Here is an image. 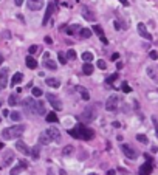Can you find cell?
<instances>
[{
	"instance_id": "obj_1",
	"label": "cell",
	"mask_w": 158,
	"mask_h": 175,
	"mask_svg": "<svg viewBox=\"0 0 158 175\" xmlns=\"http://www.w3.org/2000/svg\"><path fill=\"white\" fill-rule=\"evenodd\" d=\"M68 133L73 137V138H79V139H92L95 137V132L92 129H88V127L79 124L76 129H71L68 130Z\"/></svg>"
},
{
	"instance_id": "obj_2",
	"label": "cell",
	"mask_w": 158,
	"mask_h": 175,
	"mask_svg": "<svg viewBox=\"0 0 158 175\" xmlns=\"http://www.w3.org/2000/svg\"><path fill=\"white\" fill-rule=\"evenodd\" d=\"M25 132V126H12L8 127L2 132V137L5 139H12V138H20V135Z\"/></svg>"
},
{
	"instance_id": "obj_3",
	"label": "cell",
	"mask_w": 158,
	"mask_h": 175,
	"mask_svg": "<svg viewBox=\"0 0 158 175\" xmlns=\"http://www.w3.org/2000/svg\"><path fill=\"white\" fill-rule=\"evenodd\" d=\"M118 104H119V98L116 95H112L110 98H108L106 101V109L108 112H116V109H118Z\"/></svg>"
},
{
	"instance_id": "obj_4",
	"label": "cell",
	"mask_w": 158,
	"mask_h": 175,
	"mask_svg": "<svg viewBox=\"0 0 158 175\" xmlns=\"http://www.w3.org/2000/svg\"><path fill=\"white\" fill-rule=\"evenodd\" d=\"M95 118H96V107L95 105L87 107V109L84 110V113H82V119L87 121V123H92Z\"/></svg>"
},
{
	"instance_id": "obj_5",
	"label": "cell",
	"mask_w": 158,
	"mask_h": 175,
	"mask_svg": "<svg viewBox=\"0 0 158 175\" xmlns=\"http://www.w3.org/2000/svg\"><path fill=\"white\" fill-rule=\"evenodd\" d=\"M45 135L51 139V143H53V141H54V143H60V133H59V130L56 129V127H50V129H47Z\"/></svg>"
},
{
	"instance_id": "obj_6",
	"label": "cell",
	"mask_w": 158,
	"mask_h": 175,
	"mask_svg": "<svg viewBox=\"0 0 158 175\" xmlns=\"http://www.w3.org/2000/svg\"><path fill=\"white\" fill-rule=\"evenodd\" d=\"M121 150H122V153H124L129 160H135L136 157H138V152H136L132 146H129V144H122Z\"/></svg>"
},
{
	"instance_id": "obj_7",
	"label": "cell",
	"mask_w": 158,
	"mask_h": 175,
	"mask_svg": "<svg viewBox=\"0 0 158 175\" xmlns=\"http://www.w3.org/2000/svg\"><path fill=\"white\" fill-rule=\"evenodd\" d=\"M36 102H37V101H34V98H25L23 102H22V105H23V109H25L26 112L36 113Z\"/></svg>"
},
{
	"instance_id": "obj_8",
	"label": "cell",
	"mask_w": 158,
	"mask_h": 175,
	"mask_svg": "<svg viewBox=\"0 0 158 175\" xmlns=\"http://www.w3.org/2000/svg\"><path fill=\"white\" fill-rule=\"evenodd\" d=\"M47 101H50V104L53 105V109L54 110H60L62 109V102L59 101V98L56 95H53V93H47Z\"/></svg>"
},
{
	"instance_id": "obj_9",
	"label": "cell",
	"mask_w": 158,
	"mask_h": 175,
	"mask_svg": "<svg viewBox=\"0 0 158 175\" xmlns=\"http://www.w3.org/2000/svg\"><path fill=\"white\" fill-rule=\"evenodd\" d=\"M44 3H45L44 0H26V5L31 11H39L44 6Z\"/></svg>"
},
{
	"instance_id": "obj_10",
	"label": "cell",
	"mask_w": 158,
	"mask_h": 175,
	"mask_svg": "<svg viewBox=\"0 0 158 175\" xmlns=\"http://www.w3.org/2000/svg\"><path fill=\"white\" fill-rule=\"evenodd\" d=\"M16 149L19 150V152H22V153H25V155H31V149L28 147V144L26 143H23V141H17L16 143Z\"/></svg>"
},
{
	"instance_id": "obj_11",
	"label": "cell",
	"mask_w": 158,
	"mask_h": 175,
	"mask_svg": "<svg viewBox=\"0 0 158 175\" xmlns=\"http://www.w3.org/2000/svg\"><path fill=\"white\" fill-rule=\"evenodd\" d=\"M82 17H84L85 20H88V22H95L96 20V16H95V12L90 9V8H82Z\"/></svg>"
},
{
	"instance_id": "obj_12",
	"label": "cell",
	"mask_w": 158,
	"mask_h": 175,
	"mask_svg": "<svg viewBox=\"0 0 158 175\" xmlns=\"http://www.w3.org/2000/svg\"><path fill=\"white\" fill-rule=\"evenodd\" d=\"M136 28H138L140 36H143L144 39H147V40H152V36H150V33L146 30V25H144V23H138V25H136Z\"/></svg>"
},
{
	"instance_id": "obj_13",
	"label": "cell",
	"mask_w": 158,
	"mask_h": 175,
	"mask_svg": "<svg viewBox=\"0 0 158 175\" xmlns=\"http://www.w3.org/2000/svg\"><path fill=\"white\" fill-rule=\"evenodd\" d=\"M12 160H14V153H12V150H6L5 152V155H3V164L0 166V167H6V166H9L12 163Z\"/></svg>"
},
{
	"instance_id": "obj_14",
	"label": "cell",
	"mask_w": 158,
	"mask_h": 175,
	"mask_svg": "<svg viewBox=\"0 0 158 175\" xmlns=\"http://www.w3.org/2000/svg\"><path fill=\"white\" fill-rule=\"evenodd\" d=\"M26 167H28V164H26L25 161H19V164L14 166V167L11 169V175H19L20 172H23Z\"/></svg>"
},
{
	"instance_id": "obj_15",
	"label": "cell",
	"mask_w": 158,
	"mask_h": 175,
	"mask_svg": "<svg viewBox=\"0 0 158 175\" xmlns=\"http://www.w3.org/2000/svg\"><path fill=\"white\" fill-rule=\"evenodd\" d=\"M154 166H152V161H147V163H144L141 167H140V175H150V172H152Z\"/></svg>"
},
{
	"instance_id": "obj_16",
	"label": "cell",
	"mask_w": 158,
	"mask_h": 175,
	"mask_svg": "<svg viewBox=\"0 0 158 175\" xmlns=\"http://www.w3.org/2000/svg\"><path fill=\"white\" fill-rule=\"evenodd\" d=\"M6 84H8V70L3 68L0 70V90H3Z\"/></svg>"
},
{
	"instance_id": "obj_17",
	"label": "cell",
	"mask_w": 158,
	"mask_h": 175,
	"mask_svg": "<svg viewBox=\"0 0 158 175\" xmlns=\"http://www.w3.org/2000/svg\"><path fill=\"white\" fill-rule=\"evenodd\" d=\"M44 65H45V68H48V70H56L58 68L56 62H54L53 59H48V53L44 54Z\"/></svg>"
},
{
	"instance_id": "obj_18",
	"label": "cell",
	"mask_w": 158,
	"mask_h": 175,
	"mask_svg": "<svg viewBox=\"0 0 158 175\" xmlns=\"http://www.w3.org/2000/svg\"><path fill=\"white\" fill-rule=\"evenodd\" d=\"M53 12H54V3H50L48 8H47V11H45V16H44V22H42L44 26L48 23V20H50V17L53 16Z\"/></svg>"
},
{
	"instance_id": "obj_19",
	"label": "cell",
	"mask_w": 158,
	"mask_h": 175,
	"mask_svg": "<svg viewBox=\"0 0 158 175\" xmlns=\"http://www.w3.org/2000/svg\"><path fill=\"white\" fill-rule=\"evenodd\" d=\"M93 31L96 33V34H98L99 36V39L102 40V44H108V40H107V37L104 36V31H102V28H101V26L99 25H95L93 26Z\"/></svg>"
},
{
	"instance_id": "obj_20",
	"label": "cell",
	"mask_w": 158,
	"mask_h": 175,
	"mask_svg": "<svg viewBox=\"0 0 158 175\" xmlns=\"http://www.w3.org/2000/svg\"><path fill=\"white\" fill-rule=\"evenodd\" d=\"M36 113H37V115H40V116H44L45 113H47L44 101H37V102H36Z\"/></svg>"
},
{
	"instance_id": "obj_21",
	"label": "cell",
	"mask_w": 158,
	"mask_h": 175,
	"mask_svg": "<svg viewBox=\"0 0 158 175\" xmlns=\"http://www.w3.org/2000/svg\"><path fill=\"white\" fill-rule=\"evenodd\" d=\"M45 84H47L48 87L58 89V87L60 85V81H59V79H56V78H47V79H45Z\"/></svg>"
},
{
	"instance_id": "obj_22",
	"label": "cell",
	"mask_w": 158,
	"mask_h": 175,
	"mask_svg": "<svg viewBox=\"0 0 158 175\" xmlns=\"http://www.w3.org/2000/svg\"><path fill=\"white\" fill-rule=\"evenodd\" d=\"M76 90L81 93V96H82V99H84V101H88V99H90V93H88L85 89H84V87H76Z\"/></svg>"
},
{
	"instance_id": "obj_23",
	"label": "cell",
	"mask_w": 158,
	"mask_h": 175,
	"mask_svg": "<svg viewBox=\"0 0 158 175\" xmlns=\"http://www.w3.org/2000/svg\"><path fill=\"white\" fill-rule=\"evenodd\" d=\"M92 30H88V28H81L79 30V36L82 37V39H88V37H90L92 36Z\"/></svg>"
},
{
	"instance_id": "obj_24",
	"label": "cell",
	"mask_w": 158,
	"mask_h": 175,
	"mask_svg": "<svg viewBox=\"0 0 158 175\" xmlns=\"http://www.w3.org/2000/svg\"><path fill=\"white\" fill-rule=\"evenodd\" d=\"M22 79H23V75H22V73H16V75L12 76V79H11V87L16 85V84H19V82H22Z\"/></svg>"
},
{
	"instance_id": "obj_25",
	"label": "cell",
	"mask_w": 158,
	"mask_h": 175,
	"mask_svg": "<svg viewBox=\"0 0 158 175\" xmlns=\"http://www.w3.org/2000/svg\"><path fill=\"white\" fill-rule=\"evenodd\" d=\"M82 60H84L85 64H90L93 60V54L90 51H84V53H82Z\"/></svg>"
},
{
	"instance_id": "obj_26",
	"label": "cell",
	"mask_w": 158,
	"mask_h": 175,
	"mask_svg": "<svg viewBox=\"0 0 158 175\" xmlns=\"http://www.w3.org/2000/svg\"><path fill=\"white\" fill-rule=\"evenodd\" d=\"M26 65H28V68H31V70L37 68V62L33 59V56H28V57H26Z\"/></svg>"
},
{
	"instance_id": "obj_27",
	"label": "cell",
	"mask_w": 158,
	"mask_h": 175,
	"mask_svg": "<svg viewBox=\"0 0 158 175\" xmlns=\"http://www.w3.org/2000/svg\"><path fill=\"white\" fill-rule=\"evenodd\" d=\"M79 25H71V26H68V28L65 30L67 31V34H74V33H79Z\"/></svg>"
},
{
	"instance_id": "obj_28",
	"label": "cell",
	"mask_w": 158,
	"mask_h": 175,
	"mask_svg": "<svg viewBox=\"0 0 158 175\" xmlns=\"http://www.w3.org/2000/svg\"><path fill=\"white\" fill-rule=\"evenodd\" d=\"M39 143H40V144H50L51 139L48 138V137L45 135V132H44V133H40V137H39Z\"/></svg>"
},
{
	"instance_id": "obj_29",
	"label": "cell",
	"mask_w": 158,
	"mask_h": 175,
	"mask_svg": "<svg viewBox=\"0 0 158 175\" xmlns=\"http://www.w3.org/2000/svg\"><path fill=\"white\" fill-rule=\"evenodd\" d=\"M9 118L12 121H16V123H19V121H22V113H20V112H12L9 115Z\"/></svg>"
},
{
	"instance_id": "obj_30",
	"label": "cell",
	"mask_w": 158,
	"mask_h": 175,
	"mask_svg": "<svg viewBox=\"0 0 158 175\" xmlns=\"http://www.w3.org/2000/svg\"><path fill=\"white\" fill-rule=\"evenodd\" d=\"M39 155H40V147H39V146H34L33 149H31V157H33L34 160H37Z\"/></svg>"
},
{
	"instance_id": "obj_31",
	"label": "cell",
	"mask_w": 158,
	"mask_h": 175,
	"mask_svg": "<svg viewBox=\"0 0 158 175\" xmlns=\"http://www.w3.org/2000/svg\"><path fill=\"white\" fill-rule=\"evenodd\" d=\"M82 71H84L85 75H92V73H93V65H92V64H84V67H82Z\"/></svg>"
},
{
	"instance_id": "obj_32",
	"label": "cell",
	"mask_w": 158,
	"mask_h": 175,
	"mask_svg": "<svg viewBox=\"0 0 158 175\" xmlns=\"http://www.w3.org/2000/svg\"><path fill=\"white\" fill-rule=\"evenodd\" d=\"M73 146H65L64 147V149H62V155L64 157H68V155H71V153H73Z\"/></svg>"
},
{
	"instance_id": "obj_33",
	"label": "cell",
	"mask_w": 158,
	"mask_h": 175,
	"mask_svg": "<svg viewBox=\"0 0 158 175\" xmlns=\"http://www.w3.org/2000/svg\"><path fill=\"white\" fill-rule=\"evenodd\" d=\"M48 123H58V116H56V113H48V115L45 116Z\"/></svg>"
},
{
	"instance_id": "obj_34",
	"label": "cell",
	"mask_w": 158,
	"mask_h": 175,
	"mask_svg": "<svg viewBox=\"0 0 158 175\" xmlns=\"http://www.w3.org/2000/svg\"><path fill=\"white\" fill-rule=\"evenodd\" d=\"M28 51H30V54H37V53H40V46L39 45H31L28 48Z\"/></svg>"
},
{
	"instance_id": "obj_35",
	"label": "cell",
	"mask_w": 158,
	"mask_h": 175,
	"mask_svg": "<svg viewBox=\"0 0 158 175\" xmlns=\"http://www.w3.org/2000/svg\"><path fill=\"white\" fill-rule=\"evenodd\" d=\"M8 104H9V105H17V104H19L17 95H11V96L8 98Z\"/></svg>"
},
{
	"instance_id": "obj_36",
	"label": "cell",
	"mask_w": 158,
	"mask_h": 175,
	"mask_svg": "<svg viewBox=\"0 0 158 175\" xmlns=\"http://www.w3.org/2000/svg\"><path fill=\"white\" fill-rule=\"evenodd\" d=\"M42 95H44V91L40 90L39 87H34V89H33V96L34 98H39V96H42Z\"/></svg>"
},
{
	"instance_id": "obj_37",
	"label": "cell",
	"mask_w": 158,
	"mask_h": 175,
	"mask_svg": "<svg viewBox=\"0 0 158 175\" xmlns=\"http://www.w3.org/2000/svg\"><path fill=\"white\" fill-rule=\"evenodd\" d=\"M136 139H138L140 143H143V144H147V143H149L147 137H146V135H141V133H140V135H136Z\"/></svg>"
},
{
	"instance_id": "obj_38",
	"label": "cell",
	"mask_w": 158,
	"mask_h": 175,
	"mask_svg": "<svg viewBox=\"0 0 158 175\" xmlns=\"http://www.w3.org/2000/svg\"><path fill=\"white\" fill-rule=\"evenodd\" d=\"M116 79H118V73H113L112 76H108V78H107L106 82H107V84H112V82H115Z\"/></svg>"
},
{
	"instance_id": "obj_39",
	"label": "cell",
	"mask_w": 158,
	"mask_h": 175,
	"mask_svg": "<svg viewBox=\"0 0 158 175\" xmlns=\"http://www.w3.org/2000/svg\"><path fill=\"white\" fill-rule=\"evenodd\" d=\"M65 57H67V59H76V51H74V50H68Z\"/></svg>"
},
{
	"instance_id": "obj_40",
	"label": "cell",
	"mask_w": 158,
	"mask_h": 175,
	"mask_svg": "<svg viewBox=\"0 0 158 175\" xmlns=\"http://www.w3.org/2000/svg\"><path fill=\"white\" fill-rule=\"evenodd\" d=\"M121 89H122V91H126V93H130V91H132V89L129 87V84H127V82H122Z\"/></svg>"
},
{
	"instance_id": "obj_41",
	"label": "cell",
	"mask_w": 158,
	"mask_h": 175,
	"mask_svg": "<svg viewBox=\"0 0 158 175\" xmlns=\"http://www.w3.org/2000/svg\"><path fill=\"white\" fill-rule=\"evenodd\" d=\"M98 67H99L101 70H106V68H107V64H106V60L99 59V60H98Z\"/></svg>"
},
{
	"instance_id": "obj_42",
	"label": "cell",
	"mask_w": 158,
	"mask_h": 175,
	"mask_svg": "<svg viewBox=\"0 0 158 175\" xmlns=\"http://www.w3.org/2000/svg\"><path fill=\"white\" fill-rule=\"evenodd\" d=\"M58 57H59V62H60V64H65V62H67V57H65V54H62V53H59Z\"/></svg>"
},
{
	"instance_id": "obj_43",
	"label": "cell",
	"mask_w": 158,
	"mask_h": 175,
	"mask_svg": "<svg viewBox=\"0 0 158 175\" xmlns=\"http://www.w3.org/2000/svg\"><path fill=\"white\" fill-rule=\"evenodd\" d=\"M149 56H150V59L157 60V59H158V53H157V51H150V54H149Z\"/></svg>"
},
{
	"instance_id": "obj_44",
	"label": "cell",
	"mask_w": 158,
	"mask_h": 175,
	"mask_svg": "<svg viewBox=\"0 0 158 175\" xmlns=\"http://www.w3.org/2000/svg\"><path fill=\"white\" fill-rule=\"evenodd\" d=\"M154 126H155V135H157V138H158V123H157L155 118H154Z\"/></svg>"
},
{
	"instance_id": "obj_45",
	"label": "cell",
	"mask_w": 158,
	"mask_h": 175,
	"mask_svg": "<svg viewBox=\"0 0 158 175\" xmlns=\"http://www.w3.org/2000/svg\"><path fill=\"white\" fill-rule=\"evenodd\" d=\"M45 44H50V45H51V44H53V39H51L50 36H45Z\"/></svg>"
},
{
	"instance_id": "obj_46",
	"label": "cell",
	"mask_w": 158,
	"mask_h": 175,
	"mask_svg": "<svg viewBox=\"0 0 158 175\" xmlns=\"http://www.w3.org/2000/svg\"><path fill=\"white\" fill-rule=\"evenodd\" d=\"M23 2H25V0H14V3H16L17 6H20V5H22V3H23Z\"/></svg>"
},
{
	"instance_id": "obj_47",
	"label": "cell",
	"mask_w": 158,
	"mask_h": 175,
	"mask_svg": "<svg viewBox=\"0 0 158 175\" xmlns=\"http://www.w3.org/2000/svg\"><path fill=\"white\" fill-rule=\"evenodd\" d=\"M115 28H116V30H121V28H122V26L119 25V22H115Z\"/></svg>"
},
{
	"instance_id": "obj_48",
	"label": "cell",
	"mask_w": 158,
	"mask_h": 175,
	"mask_svg": "<svg viewBox=\"0 0 158 175\" xmlns=\"http://www.w3.org/2000/svg\"><path fill=\"white\" fill-rule=\"evenodd\" d=\"M112 126H113V127H116V129H118V127H121V124L118 123V121H115V123H113Z\"/></svg>"
},
{
	"instance_id": "obj_49",
	"label": "cell",
	"mask_w": 158,
	"mask_h": 175,
	"mask_svg": "<svg viewBox=\"0 0 158 175\" xmlns=\"http://www.w3.org/2000/svg\"><path fill=\"white\" fill-rule=\"evenodd\" d=\"M119 2H121L122 5H124V6H127V5H129V2H127V0H119Z\"/></svg>"
},
{
	"instance_id": "obj_50",
	"label": "cell",
	"mask_w": 158,
	"mask_h": 175,
	"mask_svg": "<svg viewBox=\"0 0 158 175\" xmlns=\"http://www.w3.org/2000/svg\"><path fill=\"white\" fill-rule=\"evenodd\" d=\"M112 59H113V60H116V59H118V53H115V54H112Z\"/></svg>"
},
{
	"instance_id": "obj_51",
	"label": "cell",
	"mask_w": 158,
	"mask_h": 175,
	"mask_svg": "<svg viewBox=\"0 0 158 175\" xmlns=\"http://www.w3.org/2000/svg\"><path fill=\"white\" fill-rule=\"evenodd\" d=\"M107 175H115V171H108V172H107Z\"/></svg>"
},
{
	"instance_id": "obj_52",
	"label": "cell",
	"mask_w": 158,
	"mask_h": 175,
	"mask_svg": "<svg viewBox=\"0 0 158 175\" xmlns=\"http://www.w3.org/2000/svg\"><path fill=\"white\" fill-rule=\"evenodd\" d=\"M48 175H54L53 174V169H48Z\"/></svg>"
},
{
	"instance_id": "obj_53",
	"label": "cell",
	"mask_w": 158,
	"mask_h": 175,
	"mask_svg": "<svg viewBox=\"0 0 158 175\" xmlns=\"http://www.w3.org/2000/svg\"><path fill=\"white\" fill-rule=\"evenodd\" d=\"M2 62H3V56H2V54H0V64H2Z\"/></svg>"
},
{
	"instance_id": "obj_54",
	"label": "cell",
	"mask_w": 158,
	"mask_h": 175,
	"mask_svg": "<svg viewBox=\"0 0 158 175\" xmlns=\"http://www.w3.org/2000/svg\"><path fill=\"white\" fill-rule=\"evenodd\" d=\"M88 175H98V174H95V172H92V174H88Z\"/></svg>"
},
{
	"instance_id": "obj_55",
	"label": "cell",
	"mask_w": 158,
	"mask_h": 175,
	"mask_svg": "<svg viewBox=\"0 0 158 175\" xmlns=\"http://www.w3.org/2000/svg\"><path fill=\"white\" fill-rule=\"evenodd\" d=\"M2 147H3V146H2V143H0V149H2Z\"/></svg>"
}]
</instances>
